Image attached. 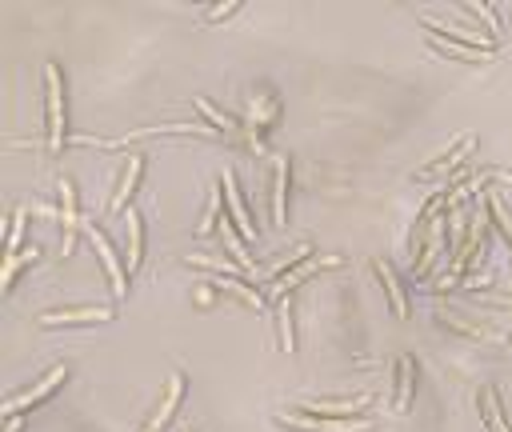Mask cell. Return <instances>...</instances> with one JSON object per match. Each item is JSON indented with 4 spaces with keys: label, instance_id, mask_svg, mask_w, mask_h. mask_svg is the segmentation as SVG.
<instances>
[{
    "label": "cell",
    "instance_id": "cell-18",
    "mask_svg": "<svg viewBox=\"0 0 512 432\" xmlns=\"http://www.w3.org/2000/svg\"><path fill=\"white\" fill-rule=\"evenodd\" d=\"M260 120V128H272L276 120H280V100H276V92L272 88H264V104L252 96V124Z\"/></svg>",
    "mask_w": 512,
    "mask_h": 432
},
{
    "label": "cell",
    "instance_id": "cell-8",
    "mask_svg": "<svg viewBox=\"0 0 512 432\" xmlns=\"http://www.w3.org/2000/svg\"><path fill=\"white\" fill-rule=\"evenodd\" d=\"M184 388H188L184 372H172V376H168V388H164V396H160V404H156V412L148 416V424H144L140 432H168V424H172V416H176V408H180V400H184Z\"/></svg>",
    "mask_w": 512,
    "mask_h": 432
},
{
    "label": "cell",
    "instance_id": "cell-25",
    "mask_svg": "<svg viewBox=\"0 0 512 432\" xmlns=\"http://www.w3.org/2000/svg\"><path fill=\"white\" fill-rule=\"evenodd\" d=\"M4 432H20V416H8V424H4Z\"/></svg>",
    "mask_w": 512,
    "mask_h": 432
},
{
    "label": "cell",
    "instance_id": "cell-21",
    "mask_svg": "<svg viewBox=\"0 0 512 432\" xmlns=\"http://www.w3.org/2000/svg\"><path fill=\"white\" fill-rule=\"evenodd\" d=\"M460 12H472V16H480L484 24H488V32H492V40H500L504 36V24H500V16H496V8L492 4H460Z\"/></svg>",
    "mask_w": 512,
    "mask_h": 432
},
{
    "label": "cell",
    "instance_id": "cell-16",
    "mask_svg": "<svg viewBox=\"0 0 512 432\" xmlns=\"http://www.w3.org/2000/svg\"><path fill=\"white\" fill-rule=\"evenodd\" d=\"M276 324H280V352H296V296L276 300Z\"/></svg>",
    "mask_w": 512,
    "mask_h": 432
},
{
    "label": "cell",
    "instance_id": "cell-17",
    "mask_svg": "<svg viewBox=\"0 0 512 432\" xmlns=\"http://www.w3.org/2000/svg\"><path fill=\"white\" fill-rule=\"evenodd\" d=\"M128 276L144 264V216L136 208H128Z\"/></svg>",
    "mask_w": 512,
    "mask_h": 432
},
{
    "label": "cell",
    "instance_id": "cell-5",
    "mask_svg": "<svg viewBox=\"0 0 512 432\" xmlns=\"http://www.w3.org/2000/svg\"><path fill=\"white\" fill-rule=\"evenodd\" d=\"M116 304H68V308H48L36 316L40 328H60V324H100L112 320Z\"/></svg>",
    "mask_w": 512,
    "mask_h": 432
},
{
    "label": "cell",
    "instance_id": "cell-24",
    "mask_svg": "<svg viewBox=\"0 0 512 432\" xmlns=\"http://www.w3.org/2000/svg\"><path fill=\"white\" fill-rule=\"evenodd\" d=\"M240 8H244L240 0H232V4H216V8H208V12H204V24H220V20H228L232 12H240Z\"/></svg>",
    "mask_w": 512,
    "mask_h": 432
},
{
    "label": "cell",
    "instance_id": "cell-15",
    "mask_svg": "<svg viewBox=\"0 0 512 432\" xmlns=\"http://www.w3.org/2000/svg\"><path fill=\"white\" fill-rule=\"evenodd\" d=\"M220 240H224V248L232 252V260L244 268V276H260L256 264H252V256H248V248H244V236L236 232V224L228 220V212H224V220H220Z\"/></svg>",
    "mask_w": 512,
    "mask_h": 432
},
{
    "label": "cell",
    "instance_id": "cell-2",
    "mask_svg": "<svg viewBox=\"0 0 512 432\" xmlns=\"http://www.w3.org/2000/svg\"><path fill=\"white\" fill-rule=\"evenodd\" d=\"M44 120H48V148H64V72L56 60L44 64Z\"/></svg>",
    "mask_w": 512,
    "mask_h": 432
},
{
    "label": "cell",
    "instance_id": "cell-6",
    "mask_svg": "<svg viewBox=\"0 0 512 432\" xmlns=\"http://www.w3.org/2000/svg\"><path fill=\"white\" fill-rule=\"evenodd\" d=\"M472 144H476V136H472V132H468V136H460L456 144H448V152H440V156L424 160V164L412 172V180H432V176H444V172H452V176H456V168H460V160L472 152Z\"/></svg>",
    "mask_w": 512,
    "mask_h": 432
},
{
    "label": "cell",
    "instance_id": "cell-26",
    "mask_svg": "<svg viewBox=\"0 0 512 432\" xmlns=\"http://www.w3.org/2000/svg\"><path fill=\"white\" fill-rule=\"evenodd\" d=\"M504 340H508V344H512V332H508V336H504Z\"/></svg>",
    "mask_w": 512,
    "mask_h": 432
},
{
    "label": "cell",
    "instance_id": "cell-20",
    "mask_svg": "<svg viewBox=\"0 0 512 432\" xmlns=\"http://www.w3.org/2000/svg\"><path fill=\"white\" fill-rule=\"evenodd\" d=\"M40 260V248H28V252H20V256H8L4 260V276H0V288L8 292L12 288V280L20 276V268H28V264H36Z\"/></svg>",
    "mask_w": 512,
    "mask_h": 432
},
{
    "label": "cell",
    "instance_id": "cell-14",
    "mask_svg": "<svg viewBox=\"0 0 512 432\" xmlns=\"http://www.w3.org/2000/svg\"><path fill=\"white\" fill-rule=\"evenodd\" d=\"M368 268L376 272V280H380V288L388 292V304H392V316H408V296H404V284L396 280V272H392V264L388 260H368Z\"/></svg>",
    "mask_w": 512,
    "mask_h": 432
},
{
    "label": "cell",
    "instance_id": "cell-11",
    "mask_svg": "<svg viewBox=\"0 0 512 432\" xmlns=\"http://www.w3.org/2000/svg\"><path fill=\"white\" fill-rule=\"evenodd\" d=\"M412 392H416V360L404 352L396 356V376H392V408L408 412L412 408Z\"/></svg>",
    "mask_w": 512,
    "mask_h": 432
},
{
    "label": "cell",
    "instance_id": "cell-1",
    "mask_svg": "<svg viewBox=\"0 0 512 432\" xmlns=\"http://www.w3.org/2000/svg\"><path fill=\"white\" fill-rule=\"evenodd\" d=\"M372 396H320V400H304V404H288V416L296 420H316V424H364Z\"/></svg>",
    "mask_w": 512,
    "mask_h": 432
},
{
    "label": "cell",
    "instance_id": "cell-4",
    "mask_svg": "<svg viewBox=\"0 0 512 432\" xmlns=\"http://www.w3.org/2000/svg\"><path fill=\"white\" fill-rule=\"evenodd\" d=\"M80 232L92 240V248H96V256H100V264H104V272H108L112 296H116V300H124V292H128V264H120V256L112 252L108 236H104V232H100L92 220H84V224H80Z\"/></svg>",
    "mask_w": 512,
    "mask_h": 432
},
{
    "label": "cell",
    "instance_id": "cell-27",
    "mask_svg": "<svg viewBox=\"0 0 512 432\" xmlns=\"http://www.w3.org/2000/svg\"><path fill=\"white\" fill-rule=\"evenodd\" d=\"M184 432H196V428H184Z\"/></svg>",
    "mask_w": 512,
    "mask_h": 432
},
{
    "label": "cell",
    "instance_id": "cell-7",
    "mask_svg": "<svg viewBox=\"0 0 512 432\" xmlns=\"http://www.w3.org/2000/svg\"><path fill=\"white\" fill-rule=\"evenodd\" d=\"M220 196H224V212H228V220L236 224V232H240L244 240H256V224H252V216H248V208H244L236 172H224V176H220Z\"/></svg>",
    "mask_w": 512,
    "mask_h": 432
},
{
    "label": "cell",
    "instance_id": "cell-3",
    "mask_svg": "<svg viewBox=\"0 0 512 432\" xmlns=\"http://www.w3.org/2000/svg\"><path fill=\"white\" fill-rule=\"evenodd\" d=\"M68 380V364H56V368H48L36 384H28L24 392H12L8 400H4V412L8 416H20V412H28V408H36V404H44L60 384Z\"/></svg>",
    "mask_w": 512,
    "mask_h": 432
},
{
    "label": "cell",
    "instance_id": "cell-9",
    "mask_svg": "<svg viewBox=\"0 0 512 432\" xmlns=\"http://www.w3.org/2000/svg\"><path fill=\"white\" fill-rule=\"evenodd\" d=\"M476 408H480V420L488 432H512V416H508V404H504L496 384H484L476 392Z\"/></svg>",
    "mask_w": 512,
    "mask_h": 432
},
{
    "label": "cell",
    "instance_id": "cell-10",
    "mask_svg": "<svg viewBox=\"0 0 512 432\" xmlns=\"http://www.w3.org/2000/svg\"><path fill=\"white\" fill-rule=\"evenodd\" d=\"M140 176H144V156H128V164L120 168L116 192H112V200H108V212H124V208H132L128 200H132V192L140 188Z\"/></svg>",
    "mask_w": 512,
    "mask_h": 432
},
{
    "label": "cell",
    "instance_id": "cell-13",
    "mask_svg": "<svg viewBox=\"0 0 512 432\" xmlns=\"http://www.w3.org/2000/svg\"><path fill=\"white\" fill-rule=\"evenodd\" d=\"M288 192H292V160L280 156L272 168V224L288 220Z\"/></svg>",
    "mask_w": 512,
    "mask_h": 432
},
{
    "label": "cell",
    "instance_id": "cell-19",
    "mask_svg": "<svg viewBox=\"0 0 512 432\" xmlns=\"http://www.w3.org/2000/svg\"><path fill=\"white\" fill-rule=\"evenodd\" d=\"M436 328H444V332H456V336H464V340H488V336H492L488 328L464 324V320H456V316H448V312H436Z\"/></svg>",
    "mask_w": 512,
    "mask_h": 432
},
{
    "label": "cell",
    "instance_id": "cell-22",
    "mask_svg": "<svg viewBox=\"0 0 512 432\" xmlns=\"http://www.w3.org/2000/svg\"><path fill=\"white\" fill-rule=\"evenodd\" d=\"M24 220H28L24 208H16L12 220H8V256H20V244H24Z\"/></svg>",
    "mask_w": 512,
    "mask_h": 432
},
{
    "label": "cell",
    "instance_id": "cell-12",
    "mask_svg": "<svg viewBox=\"0 0 512 432\" xmlns=\"http://www.w3.org/2000/svg\"><path fill=\"white\" fill-rule=\"evenodd\" d=\"M148 136H212L208 128L200 124H160V128H140V132H128L120 140H100V148H128L136 140H148Z\"/></svg>",
    "mask_w": 512,
    "mask_h": 432
},
{
    "label": "cell",
    "instance_id": "cell-23",
    "mask_svg": "<svg viewBox=\"0 0 512 432\" xmlns=\"http://www.w3.org/2000/svg\"><path fill=\"white\" fill-rule=\"evenodd\" d=\"M224 220V208H220V192L208 200V208H204V220H200V228H196V236H208L216 224Z\"/></svg>",
    "mask_w": 512,
    "mask_h": 432
}]
</instances>
